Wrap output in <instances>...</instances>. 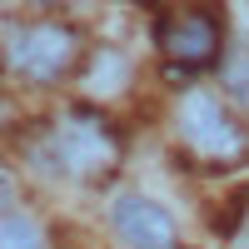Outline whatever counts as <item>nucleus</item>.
<instances>
[{
  "label": "nucleus",
  "instance_id": "20e7f679",
  "mask_svg": "<svg viewBox=\"0 0 249 249\" xmlns=\"http://www.w3.org/2000/svg\"><path fill=\"white\" fill-rule=\"evenodd\" d=\"M115 234L124 249H175L179 230L164 204H155L150 195H124L115 204Z\"/></svg>",
  "mask_w": 249,
  "mask_h": 249
},
{
  "label": "nucleus",
  "instance_id": "423d86ee",
  "mask_svg": "<svg viewBox=\"0 0 249 249\" xmlns=\"http://www.w3.org/2000/svg\"><path fill=\"white\" fill-rule=\"evenodd\" d=\"M0 249H40V224L30 214H5V224H0Z\"/></svg>",
  "mask_w": 249,
  "mask_h": 249
},
{
  "label": "nucleus",
  "instance_id": "0eeeda50",
  "mask_svg": "<svg viewBox=\"0 0 249 249\" xmlns=\"http://www.w3.org/2000/svg\"><path fill=\"white\" fill-rule=\"evenodd\" d=\"M10 204H15V184L0 175V214H10Z\"/></svg>",
  "mask_w": 249,
  "mask_h": 249
},
{
  "label": "nucleus",
  "instance_id": "f03ea898",
  "mask_svg": "<svg viewBox=\"0 0 249 249\" xmlns=\"http://www.w3.org/2000/svg\"><path fill=\"white\" fill-rule=\"evenodd\" d=\"M75 35L65 25H20L10 30L5 40V65L20 75V80H35V85H50L70 70L75 60Z\"/></svg>",
  "mask_w": 249,
  "mask_h": 249
},
{
  "label": "nucleus",
  "instance_id": "39448f33",
  "mask_svg": "<svg viewBox=\"0 0 249 249\" xmlns=\"http://www.w3.org/2000/svg\"><path fill=\"white\" fill-rule=\"evenodd\" d=\"M164 50H170L179 65H204L214 50H219V20L204 15V10H184L170 35H164Z\"/></svg>",
  "mask_w": 249,
  "mask_h": 249
},
{
  "label": "nucleus",
  "instance_id": "7ed1b4c3",
  "mask_svg": "<svg viewBox=\"0 0 249 249\" xmlns=\"http://www.w3.org/2000/svg\"><path fill=\"white\" fill-rule=\"evenodd\" d=\"M179 135L204 160H234L244 150V135H239V124L230 120V110H224L214 95H204V90L184 95V105H179Z\"/></svg>",
  "mask_w": 249,
  "mask_h": 249
},
{
  "label": "nucleus",
  "instance_id": "f257e3e1",
  "mask_svg": "<svg viewBox=\"0 0 249 249\" xmlns=\"http://www.w3.org/2000/svg\"><path fill=\"white\" fill-rule=\"evenodd\" d=\"M50 155H55V170L80 175V179H95V175H110L115 160H120V144L110 135L105 120L95 115H65L50 130Z\"/></svg>",
  "mask_w": 249,
  "mask_h": 249
},
{
  "label": "nucleus",
  "instance_id": "6e6552de",
  "mask_svg": "<svg viewBox=\"0 0 249 249\" xmlns=\"http://www.w3.org/2000/svg\"><path fill=\"white\" fill-rule=\"evenodd\" d=\"M239 249H249V219H244V230H239Z\"/></svg>",
  "mask_w": 249,
  "mask_h": 249
}]
</instances>
